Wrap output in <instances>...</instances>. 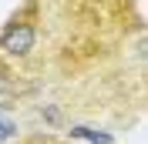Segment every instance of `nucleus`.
<instances>
[{"mask_svg":"<svg viewBox=\"0 0 148 144\" xmlns=\"http://www.w3.org/2000/svg\"><path fill=\"white\" fill-rule=\"evenodd\" d=\"M27 144H57V141H51V137H37V141H27Z\"/></svg>","mask_w":148,"mask_h":144,"instance_id":"obj_4","label":"nucleus"},{"mask_svg":"<svg viewBox=\"0 0 148 144\" xmlns=\"http://www.w3.org/2000/svg\"><path fill=\"white\" fill-rule=\"evenodd\" d=\"M14 134H17V124H14V121H7V117H0V144L10 141Z\"/></svg>","mask_w":148,"mask_h":144,"instance_id":"obj_3","label":"nucleus"},{"mask_svg":"<svg viewBox=\"0 0 148 144\" xmlns=\"http://www.w3.org/2000/svg\"><path fill=\"white\" fill-rule=\"evenodd\" d=\"M67 134H71V137H77V141H88V144H114V137H111L108 131H98V127H84V124H74Z\"/></svg>","mask_w":148,"mask_h":144,"instance_id":"obj_2","label":"nucleus"},{"mask_svg":"<svg viewBox=\"0 0 148 144\" xmlns=\"http://www.w3.org/2000/svg\"><path fill=\"white\" fill-rule=\"evenodd\" d=\"M37 47V27L34 20H27V10L24 14H14L7 20V27L0 30V54L17 60V57H27Z\"/></svg>","mask_w":148,"mask_h":144,"instance_id":"obj_1","label":"nucleus"}]
</instances>
